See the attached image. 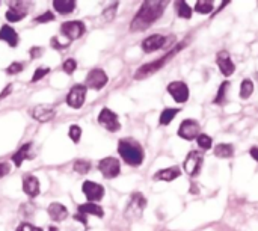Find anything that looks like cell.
<instances>
[{"label":"cell","mask_w":258,"mask_h":231,"mask_svg":"<svg viewBox=\"0 0 258 231\" xmlns=\"http://www.w3.org/2000/svg\"><path fill=\"white\" fill-rule=\"evenodd\" d=\"M168 2H156V0H147L142 3L141 9L135 15L130 30L132 32H141L148 29L156 20H159L163 14V9L166 8Z\"/></svg>","instance_id":"cell-1"},{"label":"cell","mask_w":258,"mask_h":231,"mask_svg":"<svg viewBox=\"0 0 258 231\" xmlns=\"http://www.w3.org/2000/svg\"><path fill=\"white\" fill-rule=\"evenodd\" d=\"M118 153L122 160L130 166H139L144 162V148L133 139H121L118 142Z\"/></svg>","instance_id":"cell-2"},{"label":"cell","mask_w":258,"mask_h":231,"mask_svg":"<svg viewBox=\"0 0 258 231\" xmlns=\"http://www.w3.org/2000/svg\"><path fill=\"white\" fill-rule=\"evenodd\" d=\"M183 45H184V42L183 44H178L174 50H171L169 53H166L163 57H160L159 61H156V62H151V64H147V65H142L138 71H136V74H135V79L136 80H141V79H145V77H148V76H151V74H154L156 71H159V68L160 67H163L177 51H180L181 48H183Z\"/></svg>","instance_id":"cell-3"},{"label":"cell","mask_w":258,"mask_h":231,"mask_svg":"<svg viewBox=\"0 0 258 231\" xmlns=\"http://www.w3.org/2000/svg\"><path fill=\"white\" fill-rule=\"evenodd\" d=\"M145 207H147L145 197L141 192H133L132 197H130V201H128V204L125 207L124 216L128 221H136V219H139L142 216V212H144Z\"/></svg>","instance_id":"cell-4"},{"label":"cell","mask_w":258,"mask_h":231,"mask_svg":"<svg viewBox=\"0 0 258 231\" xmlns=\"http://www.w3.org/2000/svg\"><path fill=\"white\" fill-rule=\"evenodd\" d=\"M174 41H175V38H172V36L154 33V35H150L148 38H145L142 41V50L145 53H154L160 48H168Z\"/></svg>","instance_id":"cell-5"},{"label":"cell","mask_w":258,"mask_h":231,"mask_svg":"<svg viewBox=\"0 0 258 231\" xmlns=\"http://www.w3.org/2000/svg\"><path fill=\"white\" fill-rule=\"evenodd\" d=\"M203 162H204V156L198 151H190L186 159H184V163H183V168L186 171L187 176L190 177H197L200 172H201V166H203Z\"/></svg>","instance_id":"cell-6"},{"label":"cell","mask_w":258,"mask_h":231,"mask_svg":"<svg viewBox=\"0 0 258 231\" xmlns=\"http://www.w3.org/2000/svg\"><path fill=\"white\" fill-rule=\"evenodd\" d=\"M86 27L82 21L79 20H74V21H67L60 26V33L63 36L68 38V41H74V39H79L83 33H85Z\"/></svg>","instance_id":"cell-7"},{"label":"cell","mask_w":258,"mask_h":231,"mask_svg":"<svg viewBox=\"0 0 258 231\" xmlns=\"http://www.w3.org/2000/svg\"><path fill=\"white\" fill-rule=\"evenodd\" d=\"M86 100V86L85 85H76L70 89L67 95V104L73 109H80Z\"/></svg>","instance_id":"cell-8"},{"label":"cell","mask_w":258,"mask_h":231,"mask_svg":"<svg viewBox=\"0 0 258 231\" xmlns=\"http://www.w3.org/2000/svg\"><path fill=\"white\" fill-rule=\"evenodd\" d=\"M98 169H100V172L106 179H115L121 172V165H119V160L118 159H115V157H106V159L100 160Z\"/></svg>","instance_id":"cell-9"},{"label":"cell","mask_w":258,"mask_h":231,"mask_svg":"<svg viewBox=\"0 0 258 231\" xmlns=\"http://www.w3.org/2000/svg\"><path fill=\"white\" fill-rule=\"evenodd\" d=\"M98 123L109 132H118L121 129V124H119V120H118V115L115 112H112L110 109L104 107L100 115H98Z\"/></svg>","instance_id":"cell-10"},{"label":"cell","mask_w":258,"mask_h":231,"mask_svg":"<svg viewBox=\"0 0 258 231\" xmlns=\"http://www.w3.org/2000/svg\"><path fill=\"white\" fill-rule=\"evenodd\" d=\"M107 74L101 68H94L86 76V86L91 89H101L107 83Z\"/></svg>","instance_id":"cell-11"},{"label":"cell","mask_w":258,"mask_h":231,"mask_svg":"<svg viewBox=\"0 0 258 231\" xmlns=\"http://www.w3.org/2000/svg\"><path fill=\"white\" fill-rule=\"evenodd\" d=\"M168 92L177 103H186L189 100V88L184 82H171L168 85Z\"/></svg>","instance_id":"cell-12"},{"label":"cell","mask_w":258,"mask_h":231,"mask_svg":"<svg viewBox=\"0 0 258 231\" xmlns=\"http://www.w3.org/2000/svg\"><path fill=\"white\" fill-rule=\"evenodd\" d=\"M30 115L33 120H36L38 123H48L54 118L56 115V110L54 107L51 106H45V104H38V106H33L30 109Z\"/></svg>","instance_id":"cell-13"},{"label":"cell","mask_w":258,"mask_h":231,"mask_svg":"<svg viewBox=\"0 0 258 231\" xmlns=\"http://www.w3.org/2000/svg\"><path fill=\"white\" fill-rule=\"evenodd\" d=\"M200 133V124L195 120H184L178 129V136L186 141H194L198 138Z\"/></svg>","instance_id":"cell-14"},{"label":"cell","mask_w":258,"mask_h":231,"mask_svg":"<svg viewBox=\"0 0 258 231\" xmlns=\"http://www.w3.org/2000/svg\"><path fill=\"white\" fill-rule=\"evenodd\" d=\"M82 191H83L85 197L88 198V201H91V203L100 201L104 197V188L94 182H85L82 186Z\"/></svg>","instance_id":"cell-15"},{"label":"cell","mask_w":258,"mask_h":231,"mask_svg":"<svg viewBox=\"0 0 258 231\" xmlns=\"http://www.w3.org/2000/svg\"><path fill=\"white\" fill-rule=\"evenodd\" d=\"M216 64H218L221 73H222L224 76H227V77L231 76V74L234 73V70H236L234 62H233L231 57H230V53L225 51V50H222V51L218 53V56H216Z\"/></svg>","instance_id":"cell-16"},{"label":"cell","mask_w":258,"mask_h":231,"mask_svg":"<svg viewBox=\"0 0 258 231\" xmlns=\"http://www.w3.org/2000/svg\"><path fill=\"white\" fill-rule=\"evenodd\" d=\"M180 176H181V171H180L178 166H169V168H165V169L156 172L154 180L156 182H174Z\"/></svg>","instance_id":"cell-17"},{"label":"cell","mask_w":258,"mask_h":231,"mask_svg":"<svg viewBox=\"0 0 258 231\" xmlns=\"http://www.w3.org/2000/svg\"><path fill=\"white\" fill-rule=\"evenodd\" d=\"M48 215H50V218L54 221V222H62V221H65L67 219V216H68V210H67V207L63 206V204H60V203H51L50 206H48Z\"/></svg>","instance_id":"cell-18"},{"label":"cell","mask_w":258,"mask_h":231,"mask_svg":"<svg viewBox=\"0 0 258 231\" xmlns=\"http://www.w3.org/2000/svg\"><path fill=\"white\" fill-rule=\"evenodd\" d=\"M23 191L27 197L33 198L39 194V180L35 176H27L23 179Z\"/></svg>","instance_id":"cell-19"},{"label":"cell","mask_w":258,"mask_h":231,"mask_svg":"<svg viewBox=\"0 0 258 231\" xmlns=\"http://www.w3.org/2000/svg\"><path fill=\"white\" fill-rule=\"evenodd\" d=\"M0 41H5L11 47H17V44H18V35H17L15 29L11 27V26H8V24H5L0 29Z\"/></svg>","instance_id":"cell-20"},{"label":"cell","mask_w":258,"mask_h":231,"mask_svg":"<svg viewBox=\"0 0 258 231\" xmlns=\"http://www.w3.org/2000/svg\"><path fill=\"white\" fill-rule=\"evenodd\" d=\"M30 148H32V144L30 142H27V144H24L14 156H12V162H14V165L15 166H21V163L24 162V160H27V159H32L33 156H32V153H30Z\"/></svg>","instance_id":"cell-21"},{"label":"cell","mask_w":258,"mask_h":231,"mask_svg":"<svg viewBox=\"0 0 258 231\" xmlns=\"http://www.w3.org/2000/svg\"><path fill=\"white\" fill-rule=\"evenodd\" d=\"M26 15H27V11H26L24 8H20L18 3H12L11 8H9L8 12H6V20L11 21V23H15V21L23 20Z\"/></svg>","instance_id":"cell-22"},{"label":"cell","mask_w":258,"mask_h":231,"mask_svg":"<svg viewBox=\"0 0 258 231\" xmlns=\"http://www.w3.org/2000/svg\"><path fill=\"white\" fill-rule=\"evenodd\" d=\"M53 8L54 11H57L60 15H67L71 14L76 8V2L74 0H54L53 2Z\"/></svg>","instance_id":"cell-23"},{"label":"cell","mask_w":258,"mask_h":231,"mask_svg":"<svg viewBox=\"0 0 258 231\" xmlns=\"http://www.w3.org/2000/svg\"><path fill=\"white\" fill-rule=\"evenodd\" d=\"M79 213H82V215H94L97 218L104 216V210L98 204H94V203H86V204L79 206Z\"/></svg>","instance_id":"cell-24"},{"label":"cell","mask_w":258,"mask_h":231,"mask_svg":"<svg viewBox=\"0 0 258 231\" xmlns=\"http://www.w3.org/2000/svg\"><path fill=\"white\" fill-rule=\"evenodd\" d=\"M215 154L219 157V159H230L233 157L234 154V147L231 144H219L216 148H215Z\"/></svg>","instance_id":"cell-25"},{"label":"cell","mask_w":258,"mask_h":231,"mask_svg":"<svg viewBox=\"0 0 258 231\" xmlns=\"http://www.w3.org/2000/svg\"><path fill=\"white\" fill-rule=\"evenodd\" d=\"M178 112H180V109H172V107L163 109V112L160 113V120H159L160 126H168V124H171V121L175 118V115H177Z\"/></svg>","instance_id":"cell-26"},{"label":"cell","mask_w":258,"mask_h":231,"mask_svg":"<svg viewBox=\"0 0 258 231\" xmlns=\"http://www.w3.org/2000/svg\"><path fill=\"white\" fill-rule=\"evenodd\" d=\"M175 9H177L178 17H181V18H190V17H192V9H190V6H189L186 2H183V0L175 2Z\"/></svg>","instance_id":"cell-27"},{"label":"cell","mask_w":258,"mask_h":231,"mask_svg":"<svg viewBox=\"0 0 258 231\" xmlns=\"http://www.w3.org/2000/svg\"><path fill=\"white\" fill-rule=\"evenodd\" d=\"M252 92H254V83H252V80H249V79H245L243 82H242V85H240V97L245 100V98H249L251 95H252Z\"/></svg>","instance_id":"cell-28"},{"label":"cell","mask_w":258,"mask_h":231,"mask_svg":"<svg viewBox=\"0 0 258 231\" xmlns=\"http://www.w3.org/2000/svg\"><path fill=\"white\" fill-rule=\"evenodd\" d=\"M195 11L200 14H210L213 11V2L210 0H198L195 3Z\"/></svg>","instance_id":"cell-29"},{"label":"cell","mask_w":258,"mask_h":231,"mask_svg":"<svg viewBox=\"0 0 258 231\" xmlns=\"http://www.w3.org/2000/svg\"><path fill=\"white\" fill-rule=\"evenodd\" d=\"M230 86V82H224L218 91V95L215 98V104H224L225 103V98H227V89Z\"/></svg>","instance_id":"cell-30"},{"label":"cell","mask_w":258,"mask_h":231,"mask_svg":"<svg viewBox=\"0 0 258 231\" xmlns=\"http://www.w3.org/2000/svg\"><path fill=\"white\" fill-rule=\"evenodd\" d=\"M197 142H198V147L203 148V150H210L212 145H213V139L209 135H198Z\"/></svg>","instance_id":"cell-31"},{"label":"cell","mask_w":258,"mask_h":231,"mask_svg":"<svg viewBox=\"0 0 258 231\" xmlns=\"http://www.w3.org/2000/svg\"><path fill=\"white\" fill-rule=\"evenodd\" d=\"M91 169V163L88 160H76L74 162V171L79 174H88Z\"/></svg>","instance_id":"cell-32"},{"label":"cell","mask_w":258,"mask_h":231,"mask_svg":"<svg viewBox=\"0 0 258 231\" xmlns=\"http://www.w3.org/2000/svg\"><path fill=\"white\" fill-rule=\"evenodd\" d=\"M68 136L71 138V141H73V142L79 144L80 136H82V129H80L79 126H71V127H70V130H68Z\"/></svg>","instance_id":"cell-33"},{"label":"cell","mask_w":258,"mask_h":231,"mask_svg":"<svg viewBox=\"0 0 258 231\" xmlns=\"http://www.w3.org/2000/svg\"><path fill=\"white\" fill-rule=\"evenodd\" d=\"M76 68H77L76 59H67V61L63 62V71H65L67 74H73V73L76 71Z\"/></svg>","instance_id":"cell-34"},{"label":"cell","mask_w":258,"mask_h":231,"mask_svg":"<svg viewBox=\"0 0 258 231\" xmlns=\"http://www.w3.org/2000/svg\"><path fill=\"white\" fill-rule=\"evenodd\" d=\"M50 73V68H44V67H41V68H38L36 71H35V74L32 76V82L35 83V82H38V80H41L44 76H47Z\"/></svg>","instance_id":"cell-35"},{"label":"cell","mask_w":258,"mask_h":231,"mask_svg":"<svg viewBox=\"0 0 258 231\" xmlns=\"http://www.w3.org/2000/svg\"><path fill=\"white\" fill-rule=\"evenodd\" d=\"M116 8H118V3H113L110 8H107L104 12H103V18L104 20H107V21H110L113 17H115V12H116Z\"/></svg>","instance_id":"cell-36"},{"label":"cell","mask_w":258,"mask_h":231,"mask_svg":"<svg viewBox=\"0 0 258 231\" xmlns=\"http://www.w3.org/2000/svg\"><path fill=\"white\" fill-rule=\"evenodd\" d=\"M53 20H54V15L50 11H45L44 14H41L39 17L35 18L36 23H47V21H53Z\"/></svg>","instance_id":"cell-37"},{"label":"cell","mask_w":258,"mask_h":231,"mask_svg":"<svg viewBox=\"0 0 258 231\" xmlns=\"http://www.w3.org/2000/svg\"><path fill=\"white\" fill-rule=\"evenodd\" d=\"M20 71H23V64H20V62H12V64L6 68V73H8V74H18Z\"/></svg>","instance_id":"cell-38"},{"label":"cell","mask_w":258,"mask_h":231,"mask_svg":"<svg viewBox=\"0 0 258 231\" xmlns=\"http://www.w3.org/2000/svg\"><path fill=\"white\" fill-rule=\"evenodd\" d=\"M17 231H42V228L39 227H35L32 224H27V222H23L17 227Z\"/></svg>","instance_id":"cell-39"},{"label":"cell","mask_w":258,"mask_h":231,"mask_svg":"<svg viewBox=\"0 0 258 231\" xmlns=\"http://www.w3.org/2000/svg\"><path fill=\"white\" fill-rule=\"evenodd\" d=\"M51 47L54 50H65L68 47V44H62L57 38H51Z\"/></svg>","instance_id":"cell-40"},{"label":"cell","mask_w":258,"mask_h":231,"mask_svg":"<svg viewBox=\"0 0 258 231\" xmlns=\"http://www.w3.org/2000/svg\"><path fill=\"white\" fill-rule=\"evenodd\" d=\"M9 171H11V165L9 163H0V179L8 176Z\"/></svg>","instance_id":"cell-41"},{"label":"cell","mask_w":258,"mask_h":231,"mask_svg":"<svg viewBox=\"0 0 258 231\" xmlns=\"http://www.w3.org/2000/svg\"><path fill=\"white\" fill-rule=\"evenodd\" d=\"M42 54V48L41 47H32L30 48V57H38V56H41Z\"/></svg>","instance_id":"cell-42"},{"label":"cell","mask_w":258,"mask_h":231,"mask_svg":"<svg viewBox=\"0 0 258 231\" xmlns=\"http://www.w3.org/2000/svg\"><path fill=\"white\" fill-rule=\"evenodd\" d=\"M74 219H76V221H80L83 225H86V224H88V221H86V216H85V215H82V213H77V215H74Z\"/></svg>","instance_id":"cell-43"},{"label":"cell","mask_w":258,"mask_h":231,"mask_svg":"<svg viewBox=\"0 0 258 231\" xmlns=\"http://www.w3.org/2000/svg\"><path fill=\"white\" fill-rule=\"evenodd\" d=\"M249 154L252 156V159H254V160H257L258 162V147H252V148H251V151H249Z\"/></svg>","instance_id":"cell-44"},{"label":"cell","mask_w":258,"mask_h":231,"mask_svg":"<svg viewBox=\"0 0 258 231\" xmlns=\"http://www.w3.org/2000/svg\"><path fill=\"white\" fill-rule=\"evenodd\" d=\"M48 231H59L56 227H48Z\"/></svg>","instance_id":"cell-45"}]
</instances>
